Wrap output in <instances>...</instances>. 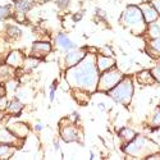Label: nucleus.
I'll return each instance as SVG.
<instances>
[{
	"label": "nucleus",
	"mask_w": 160,
	"mask_h": 160,
	"mask_svg": "<svg viewBox=\"0 0 160 160\" xmlns=\"http://www.w3.org/2000/svg\"><path fill=\"white\" fill-rule=\"evenodd\" d=\"M18 142H22V138L16 137L13 133L10 132V129L7 127L0 128V143H8V145H13L16 148L18 145Z\"/></svg>",
	"instance_id": "1a4fd4ad"
},
{
	"label": "nucleus",
	"mask_w": 160,
	"mask_h": 160,
	"mask_svg": "<svg viewBox=\"0 0 160 160\" xmlns=\"http://www.w3.org/2000/svg\"><path fill=\"white\" fill-rule=\"evenodd\" d=\"M12 14V12H10V5H3V4H0V21H4L7 18H9Z\"/></svg>",
	"instance_id": "393cba45"
},
{
	"label": "nucleus",
	"mask_w": 160,
	"mask_h": 160,
	"mask_svg": "<svg viewBox=\"0 0 160 160\" xmlns=\"http://www.w3.org/2000/svg\"><path fill=\"white\" fill-rule=\"evenodd\" d=\"M14 73V68L8 64L0 65V82H8L12 79V76Z\"/></svg>",
	"instance_id": "2eb2a0df"
},
{
	"label": "nucleus",
	"mask_w": 160,
	"mask_h": 160,
	"mask_svg": "<svg viewBox=\"0 0 160 160\" xmlns=\"http://www.w3.org/2000/svg\"><path fill=\"white\" fill-rule=\"evenodd\" d=\"M8 99L5 96H2L0 98V112H4L7 110V106H8Z\"/></svg>",
	"instance_id": "bb28decb"
},
{
	"label": "nucleus",
	"mask_w": 160,
	"mask_h": 160,
	"mask_svg": "<svg viewBox=\"0 0 160 160\" xmlns=\"http://www.w3.org/2000/svg\"><path fill=\"white\" fill-rule=\"evenodd\" d=\"M137 81L141 85H152L155 82V78H154V76H152L151 72L143 71V72H140L137 74Z\"/></svg>",
	"instance_id": "f3484780"
},
{
	"label": "nucleus",
	"mask_w": 160,
	"mask_h": 160,
	"mask_svg": "<svg viewBox=\"0 0 160 160\" xmlns=\"http://www.w3.org/2000/svg\"><path fill=\"white\" fill-rule=\"evenodd\" d=\"M13 151H14V146L8 145V143H0V159H7L9 158Z\"/></svg>",
	"instance_id": "6ab92c4d"
},
{
	"label": "nucleus",
	"mask_w": 160,
	"mask_h": 160,
	"mask_svg": "<svg viewBox=\"0 0 160 160\" xmlns=\"http://www.w3.org/2000/svg\"><path fill=\"white\" fill-rule=\"evenodd\" d=\"M152 124L156 127H160V109H158L152 117Z\"/></svg>",
	"instance_id": "a878e982"
},
{
	"label": "nucleus",
	"mask_w": 160,
	"mask_h": 160,
	"mask_svg": "<svg viewBox=\"0 0 160 160\" xmlns=\"http://www.w3.org/2000/svg\"><path fill=\"white\" fill-rule=\"evenodd\" d=\"M99 69L96 67V58L92 54H86L78 64L67 71V81L74 88H82L87 92L98 90Z\"/></svg>",
	"instance_id": "f257e3e1"
},
{
	"label": "nucleus",
	"mask_w": 160,
	"mask_h": 160,
	"mask_svg": "<svg viewBox=\"0 0 160 160\" xmlns=\"http://www.w3.org/2000/svg\"><path fill=\"white\" fill-rule=\"evenodd\" d=\"M42 128H44V126L42 124H36V131H42Z\"/></svg>",
	"instance_id": "473e14b6"
},
{
	"label": "nucleus",
	"mask_w": 160,
	"mask_h": 160,
	"mask_svg": "<svg viewBox=\"0 0 160 160\" xmlns=\"http://www.w3.org/2000/svg\"><path fill=\"white\" fill-rule=\"evenodd\" d=\"M152 4H154V7H155V9H156L158 12H160V0H154Z\"/></svg>",
	"instance_id": "2f4dec72"
},
{
	"label": "nucleus",
	"mask_w": 160,
	"mask_h": 160,
	"mask_svg": "<svg viewBox=\"0 0 160 160\" xmlns=\"http://www.w3.org/2000/svg\"><path fill=\"white\" fill-rule=\"evenodd\" d=\"M149 48L152 50L151 51V54L152 57H160V36L159 37H155L152 41L150 42Z\"/></svg>",
	"instance_id": "4be33fe9"
},
{
	"label": "nucleus",
	"mask_w": 160,
	"mask_h": 160,
	"mask_svg": "<svg viewBox=\"0 0 160 160\" xmlns=\"http://www.w3.org/2000/svg\"><path fill=\"white\" fill-rule=\"evenodd\" d=\"M156 145L150 142L148 138H145L142 136L135 137L131 142H128L126 152L132 155V156H146L149 152L155 151Z\"/></svg>",
	"instance_id": "20e7f679"
},
{
	"label": "nucleus",
	"mask_w": 160,
	"mask_h": 160,
	"mask_svg": "<svg viewBox=\"0 0 160 160\" xmlns=\"http://www.w3.org/2000/svg\"><path fill=\"white\" fill-rule=\"evenodd\" d=\"M38 63H40V59H37L35 57H28V58H24V62H23L22 67H24V69L30 71V69H33Z\"/></svg>",
	"instance_id": "412c9836"
},
{
	"label": "nucleus",
	"mask_w": 160,
	"mask_h": 160,
	"mask_svg": "<svg viewBox=\"0 0 160 160\" xmlns=\"http://www.w3.org/2000/svg\"><path fill=\"white\" fill-rule=\"evenodd\" d=\"M5 94H7V88H5V86L3 85V82H0V98L5 96Z\"/></svg>",
	"instance_id": "7c9ffc66"
},
{
	"label": "nucleus",
	"mask_w": 160,
	"mask_h": 160,
	"mask_svg": "<svg viewBox=\"0 0 160 160\" xmlns=\"http://www.w3.org/2000/svg\"><path fill=\"white\" fill-rule=\"evenodd\" d=\"M55 45L60 50H63V51H69V50H72V49L76 48V45L71 41L69 37L67 36V35H64V33H59L55 37Z\"/></svg>",
	"instance_id": "ddd939ff"
},
{
	"label": "nucleus",
	"mask_w": 160,
	"mask_h": 160,
	"mask_svg": "<svg viewBox=\"0 0 160 160\" xmlns=\"http://www.w3.org/2000/svg\"><path fill=\"white\" fill-rule=\"evenodd\" d=\"M23 62H24V57H23V54L21 51H18V50H13V51H10L9 54H8V57H7V59H5V63L8 64V65H10V67H13V68H19V67H22L23 65Z\"/></svg>",
	"instance_id": "9d476101"
},
{
	"label": "nucleus",
	"mask_w": 160,
	"mask_h": 160,
	"mask_svg": "<svg viewBox=\"0 0 160 160\" xmlns=\"http://www.w3.org/2000/svg\"><path fill=\"white\" fill-rule=\"evenodd\" d=\"M62 126V124H60ZM60 136L64 141L67 142H72V141H78V129L73 124H67L60 127Z\"/></svg>",
	"instance_id": "0eeeda50"
},
{
	"label": "nucleus",
	"mask_w": 160,
	"mask_h": 160,
	"mask_svg": "<svg viewBox=\"0 0 160 160\" xmlns=\"http://www.w3.org/2000/svg\"><path fill=\"white\" fill-rule=\"evenodd\" d=\"M151 73H152L154 78H155V79H158V81L160 82V63H159V64L155 67V68L152 69V72H151Z\"/></svg>",
	"instance_id": "cd10ccee"
},
{
	"label": "nucleus",
	"mask_w": 160,
	"mask_h": 160,
	"mask_svg": "<svg viewBox=\"0 0 160 160\" xmlns=\"http://www.w3.org/2000/svg\"><path fill=\"white\" fill-rule=\"evenodd\" d=\"M119 136H121V138L126 142H131L133 138L136 137V133L135 131H132L129 128H123L121 132H119Z\"/></svg>",
	"instance_id": "aec40b11"
},
{
	"label": "nucleus",
	"mask_w": 160,
	"mask_h": 160,
	"mask_svg": "<svg viewBox=\"0 0 160 160\" xmlns=\"http://www.w3.org/2000/svg\"><path fill=\"white\" fill-rule=\"evenodd\" d=\"M122 23L127 26L131 31L136 35H140L145 31V19L142 10L136 5H129L122 16Z\"/></svg>",
	"instance_id": "f03ea898"
},
{
	"label": "nucleus",
	"mask_w": 160,
	"mask_h": 160,
	"mask_svg": "<svg viewBox=\"0 0 160 160\" xmlns=\"http://www.w3.org/2000/svg\"><path fill=\"white\" fill-rule=\"evenodd\" d=\"M85 55H86L85 50L77 49V48L69 50L68 52H67V55H65V64H67V67H68V68H71V67L78 64L79 62L83 59Z\"/></svg>",
	"instance_id": "423d86ee"
},
{
	"label": "nucleus",
	"mask_w": 160,
	"mask_h": 160,
	"mask_svg": "<svg viewBox=\"0 0 160 160\" xmlns=\"http://www.w3.org/2000/svg\"><path fill=\"white\" fill-rule=\"evenodd\" d=\"M50 51H51V45L49 42H35L31 49V57L41 59L46 57Z\"/></svg>",
	"instance_id": "6e6552de"
},
{
	"label": "nucleus",
	"mask_w": 160,
	"mask_h": 160,
	"mask_svg": "<svg viewBox=\"0 0 160 160\" xmlns=\"http://www.w3.org/2000/svg\"><path fill=\"white\" fill-rule=\"evenodd\" d=\"M102 55L112 57V55H113V51H112V49H110L109 46H104V49H102Z\"/></svg>",
	"instance_id": "c756f323"
},
{
	"label": "nucleus",
	"mask_w": 160,
	"mask_h": 160,
	"mask_svg": "<svg viewBox=\"0 0 160 160\" xmlns=\"http://www.w3.org/2000/svg\"><path fill=\"white\" fill-rule=\"evenodd\" d=\"M148 32L149 35L155 38V37H159L160 36V23H155V22H151L149 24V28H148Z\"/></svg>",
	"instance_id": "b1692460"
},
{
	"label": "nucleus",
	"mask_w": 160,
	"mask_h": 160,
	"mask_svg": "<svg viewBox=\"0 0 160 160\" xmlns=\"http://www.w3.org/2000/svg\"><path fill=\"white\" fill-rule=\"evenodd\" d=\"M122 78H123L122 72L113 67V68L102 72L101 77H99L98 90H99V91H109V90H112L119 81H121Z\"/></svg>",
	"instance_id": "39448f33"
},
{
	"label": "nucleus",
	"mask_w": 160,
	"mask_h": 160,
	"mask_svg": "<svg viewBox=\"0 0 160 160\" xmlns=\"http://www.w3.org/2000/svg\"><path fill=\"white\" fill-rule=\"evenodd\" d=\"M114 64H115V60H114V58H112V57H108V55H99V57L96 58V67H98L99 72H105V71L113 68Z\"/></svg>",
	"instance_id": "9b49d317"
},
{
	"label": "nucleus",
	"mask_w": 160,
	"mask_h": 160,
	"mask_svg": "<svg viewBox=\"0 0 160 160\" xmlns=\"http://www.w3.org/2000/svg\"><path fill=\"white\" fill-rule=\"evenodd\" d=\"M55 88H57L55 83H52L51 87H50V101H52L54 98H55Z\"/></svg>",
	"instance_id": "c85d7f7f"
},
{
	"label": "nucleus",
	"mask_w": 160,
	"mask_h": 160,
	"mask_svg": "<svg viewBox=\"0 0 160 160\" xmlns=\"http://www.w3.org/2000/svg\"><path fill=\"white\" fill-rule=\"evenodd\" d=\"M8 128L10 129V132H12L16 137L22 138V140L26 138V136H27V135H28V132H30V129H28L27 126H26L24 123H19V122L9 124Z\"/></svg>",
	"instance_id": "f8f14e48"
},
{
	"label": "nucleus",
	"mask_w": 160,
	"mask_h": 160,
	"mask_svg": "<svg viewBox=\"0 0 160 160\" xmlns=\"http://www.w3.org/2000/svg\"><path fill=\"white\" fill-rule=\"evenodd\" d=\"M109 95L123 105H128L133 96V82L129 77H123L112 90H109Z\"/></svg>",
	"instance_id": "7ed1b4c3"
},
{
	"label": "nucleus",
	"mask_w": 160,
	"mask_h": 160,
	"mask_svg": "<svg viewBox=\"0 0 160 160\" xmlns=\"http://www.w3.org/2000/svg\"><path fill=\"white\" fill-rule=\"evenodd\" d=\"M23 109V104L18 100V99H13L12 101L8 102V106H7V112L12 115H18Z\"/></svg>",
	"instance_id": "dca6fc26"
},
{
	"label": "nucleus",
	"mask_w": 160,
	"mask_h": 160,
	"mask_svg": "<svg viewBox=\"0 0 160 160\" xmlns=\"http://www.w3.org/2000/svg\"><path fill=\"white\" fill-rule=\"evenodd\" d=\"M21 30L16 26H8L7 27V35L10 40H17L18 37H21Z\"/></svg>",
	"instance_id": "5701e85b"
},
{
	"label": "nucleus",
	"mask_w": 160,
	"mask_h": 160,
	"mask_svg": "<svg viewBox=\"0 0 160 160\" xmlns=\"http://www.w3.org/2000/svg\"><path fill=\"white\" fill-rule=\"evenodd\" d=\"M14 7H16V10L17 12L26 13V12L31 10L32 4H31V2H28V0H16V2H14Z\"/></svg>",
	"instance_id": "a211bd4d"
},
{
	"label": "nucleus",
	"mask_w": 160,
	"mask_h": 160,
	"mask_svg": "<svg viewBox=\"0 0 160 160\" xmlns=\"http://www.w3.org/2000/svg\"><path fill=\"white\" fill-rule=\"evenodd\" d=\"M142 16H143V19H145V23H151V22H155L158 19V10L154 8V7H150V5H143L142 8Z\"/></svg>",
	"instance_id": "4468645a"
}]
</instances>
